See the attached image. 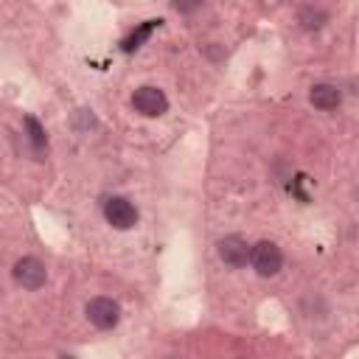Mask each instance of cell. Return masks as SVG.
<instances>
[{
    "mask_svg": "<svg viewBox=\"0 0 359 359\" xmlns=\"http://www.w3.org/2000/svg\"><path fill=\"white\" fill-rule=\"evenodd\" d=\"M250 264L261 278H272L283 266V252L275 241H258L250 247Z\"/></svg>",
    "mask_w": 359,
    "mask_h": 359,
    "instance_id": "cell-1",
    "label": "cell"
},
{
    "mask_svg": "<svg viewBox=\"0 0 359 359\" xmlns=\"http://www.w3.org/2000/svg\"><path fill=\"white\" fill-rule=\"evenodd\" d=\"M132 109L140 112L143 118H157V115H163L168 109V98H165V93L160 87L143 84V87H137L132 93Z\"/></svg>",
    "mask_w": 359,
    "mask_h": 359,
    "instance_id": "cell-2",
    "label": "cell"
},
{
    "mask_svg": "<svg viewBox=\"0 0 359 359\" xmlns=\"http://www.w3.org/2000/svg\"><path fill=\"white\" fill-rule=\"evenodd\" d=\"M11 272H14V283L22 286L25 292H36V289H42L45 280H48V269H45V264H42L39 258H34V255L20 258V261L14 264Z\"/></svg>",
    "mask_w": 359,
    "mask_h": 359,
    "instance_id": "cell-3",
    "label": "cell"
},
{
    "mask_svg": "<svg viewBox=\"0 0 359 359\" xmlns=\"http://www.w3.org/2000/svg\"><path fill=\"white\" fill-rule=\"evenodd\" d=\"M84 314H87V320L95 325V328H101V331H109V328H115L118 325V320H121V306L112 300V297H93L87 306H84Z\"/></svg>",
    "mask_w": 359,
    "mask_h": 359,
    "instance_id": "cell-4",
    "label": "cell"
},
{
    "mask_svg": "<svg viewBox=\"0 0 359 359\" xmlns=\"http://www.w3.org/2000/svg\"><path fill=\"white\" fill-rule=\"evenodd\" d=\"M104 219L115 227V230H129L137 224V208L126 199V196H109L104 202Z\"/></svg>",
    "mask_w": 359,
    "mask_h": 359,
    "instance_id": "cell-5",
    "label": "cell"
},
{
    "mask_svg": "<svg viewBox=\"0 0 359 359\" xmlns=\"http://www.w3.org/2000/svg\"><path fill=\"white\" fill-rule=\"evenodd\" d=\"M216 252H219V258H222L227 266H233V269H241V266L247 264V258H250V247H247V241H244L241 236H224V238L216 244Z\"/></svg>",
    "mask_w": 359,
    "mask_h": 359,
    "instance_id": "cell-6",
    "label": "cell"
},
{
    "mask_svg": "<svg viewBox=\"0 0 359 359\" xmlns=\"http://www.w3.org/2000/svg\"><path fill=\"white\" fill-rule=\"evenodd\" d=\"M309 101H311L317 109L331 112V109H337V107H339L342 93H339V87H334V84H314V87H311V93H309Z\"/></svg>",
    "mask_w": 359,
    "mask_h": 359,
    "instance_id": "cell-7",
    "label": "cell"
},
{
    "mask_svg": "<svg viewBox=\"0 0 359 359\" xmlns=\"http://www.w3.org/2000/svg\"><path fill=\"white\" fill-rule=\"evenodd\" d=\"M25 129H28V143L34 146V151H36V154H42V149H45V143H48L42 123H39L34 115H28V118H25Z\"/></svg>",
    "mask_w": 359,
    "mask_h": 359,
    "instance_id": "cell-8",
    "label": "cell"
},
{
    "mask_svg": "<svg viewBox=\"0 0 359 359\" xmlns=\"http://www.w3.org/2000/svg\"><path fill=\"white\" fill-rule=\"evenodd\" d=\"M300 25L303 28H309V31H314V28H323L325 22H328V14L323 11V8H314V6H306L303 11H300Z\"/></svg>",
    "mask_w": 359,
    "mask_h": 359,
    "instance_id": "cell-9",
    "label": "cell"
},
{
    "mask_svg": "<svg viewBox=\"0 0 359 359\" xmlns=\"http://www.w3.org/2000/svg\"><path fill=\"white\" fill-rule=\"evenodd\" d=\"M157 22H160V20H146L137 31H132V34L123 39V50H135V48H140V42H143V39H149V34L157 28Z\"/></svg>",
    "mask_w": 359,
    "mask_h": 359,
    "instance_id": "cell-10",
    "label": "cell"
}]
</instances>
